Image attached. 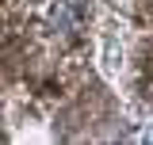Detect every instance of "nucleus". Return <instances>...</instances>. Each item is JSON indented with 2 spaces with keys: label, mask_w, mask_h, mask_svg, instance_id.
I'll return each instance as SVG.
<instances>
[{
  "label": "nucleus",
  "mask_w": 153,
  "mask_h": 145,
  "mask_svg": "<svg viewBox=\"0 0 153 145\" xmlns=\"http://www.w3.org/2000/svg\"><path fill=\"white\" fill-rule=\"evenodd\" d=\"M50 23L57 31H73V4L69 0H57V8L50 12Z\"/></svg>",
  "instance_id": "1"
}]
</instances>
